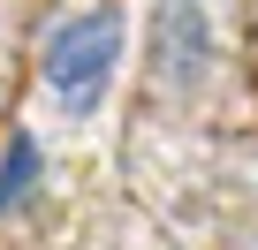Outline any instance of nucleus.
<instances>
[{"label":"nucleus","mask_w":258,"mask_h":250,"mask_svg":"<svg viewBox=\"0 0 258 250\" xmlns=\"http://www.w3.org/2000/svg\"><path fill=\"white\" fill-rule=\"evenodd\" d=\"M38 167H46V159H38V137L16 129L8 152H0V212H23V205L38 197Z\"/></svg>","instance_id":"nucleus-3"},{"label":"nucleus","mask_w":258,"mask_h":250,"mask_svg":"<svg viewBox=\"0 0 258 250\" xmlns=\"http://www.w3.org/2000/svg\"><path fill=\"white\" fill-rule=\"evenodd\" d=\"M152 76L175 99H190L213 76V16L198 0H160V16H152Z\"/></svg>","instance_id":"nucleus-2"},{"label":"nucleus","mask_w":258,"mask_h":250,"mask_svg":"<svg viewBox=\"0 0 258 250\" xmlns=\"http://www.w3.org/2000/svg\"><path fill=\"white\" fill-rule=\"evenodd\" d=\"M38 68H46V91L76 121L99 114L106 91H114V68H121V8H114V0H91V8L61 16L46 31V61Z\"/></svg>","instance_id":"nucleus-1"}]
</instances>
